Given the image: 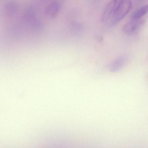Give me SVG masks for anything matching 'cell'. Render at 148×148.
Segmentation results:
<instances>
[{
    "instance_id": "1",
    "label": "cell",
    "mask_w": 148,
    "mask_h": 148,
    "mask_svg": "<svg viewBox=\"0 0 148 148\" xmlns=\"http://www.w3.org/2000/svg\"><path fill=\"white\" fill-rule=\"evenodd\" d=\"M130 0H122L119 3L113 14L114 20L116 22L122 21L130 12L132 8Z\"/></svg>"
},
{
    "instance_id": "2",
    "label": "cell",
    "mask_w": 148,
    "mask_h": 148,
    "mask_svg": "<svg viewBox=\"0 0 148 148\" xmlns=\"http://www.w3.org/2000/svg\"><path fill=\"white\" fill-rule=\"evenodd\" d=\"M145 22L144 19L132 20L123 27V32L128 35H132L139 31L143 26Z\"/></svg>"
},
{
    "instance_id": "3",
    "label": "cell",
    "mask_w": 148,
    "mask_h": 148,
    "mask_svg": "<svg viewBox=\"0 0 148 148\" xmlns=\"http://www.w3.org/2000/svg\"><path fill=\"white\" fill-rule=\"evenodd\" d=\"M61 9V5L58 1H54L50 3L45 10L46 18L52 20L57 18Z\"/></svg>"
},
{
    "instance_id": "4",
    "label": "cell",
    "mask_w": 148,
    "mask_h": 148,
    "mask_svg": "<svg viewBox=\"0 0 148 148\" xmlns=\"http://www.w3.org/2000/svg\"><path fill=\"white\" fill-rule=\"evenodd\" d=\"M119 3L118 0H111L108 3L102 15L101 18V21L102 22L107 21L110 18L112 14H114Z\"/></svg>"
},
{
    "instance_id": "5",
    "label": "cell",
    "mask_w": 148,
    "mask_h": 148,
    "mask_svg": "<svg viewBox=\"0 0 148 148\" xmlns=\"http://www.w3.org/2000/svg\"><path fill=\"white\" fill-rule=\"evenodd\" d=\"M128 61V58L126 56H121L116 59L111 64L110 70L111 72L119 71L126 64Z\"/></svg>"
},
{
    "instance_id": "6",
    "label": "cell",
    "mask_w": 148,
    "mask_h": 148,
    "mask_svg": "<svg viewBox=\"0 0 148 148\" xmlns=\"http://www.w3.org/2000/svg\"><path fill=\"white\" fill-rule=\"evenodd\" d=\"M148 12V5L143 6L136 11L132 16V20L141 19Z\"/></svg>"
},
{
    "instance_id": "7",
    "label": "cell",
    "mask_w": 148,
    "mask_h": 148,
    "mask_svg": "<svg viewBox=\"0 0 148 148\" xmlns=\"http://www.w3.org/2000/svg\"><path fill=\"white\" fill-rule=\"evenodd\" d=\"M97 40H98V41H99V42H101V41H102V40H103V38H102L101 37H98L97 38Z\"/></svg>"
}]
</instances>
